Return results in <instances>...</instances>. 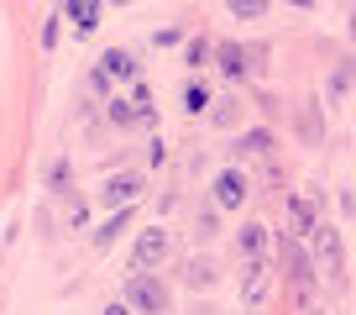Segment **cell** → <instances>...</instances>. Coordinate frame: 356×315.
I'll list each match as a JSON object with an SVG mask.
<instances>
[{
	"mask_svg": "<svg viewBox=\"0 0 356 315\" xmlns=\"http://www.w3.org/2000/svg\"><path fill=\"white\" fill-rule=\"evenodd\" d=\"M267 153H273V132H267V126H246V132L231 142L236 163H246V158H267Z\"/></svg>",
	"mask_w": 356,
	"mask_h": 315,
	"instance_id": "obj_12",
	"label": "cell"
},
{
	"mask_svg": "<svg viewBox=\"0 0 356 315\" xmlns=\"http://www.w3.org/2000/svg\"><path fill=\"white\" fill-rule=\"evenodd\" d=\"M152 43H157V47H184V32H178V26H163Z\"/></svg>",
	"mask_w": 356,
	"mask_h": 315,
	"instance_id": "obj_25",
	"label": "cell"
},
{
	"mask_svg": "<svg viewBox=\"0 0 356 315\" xmlns=\"http://www.w3.org/2000/svg\"><path fill=\"white\" fill-rule=\"evenodd\" d=\"M168 252H173V236H168L163 226H147V231L136 236V247H131V273H142V268H163Z\"/></svg>",
	"mask_w": 356,
	"mask_h": 315,
	"instance_id": "obj_5",
	"label": "cell"
},
{
	"mask_svg": "<svg viewBox=\"0 0 356 315\" xmlns=\"http://www.w3.org/2000/svg\"><path fill=\"white\" fill-rule=\"evenodd\" d=\"M283 221H289L293 236H309L314 226H320V210H314L304 194H289V200H283Z\"/></svg>",
	"mask_w": 356,
	"mask_h": 315,
	"instance_id": "obj_10",
	"label": "cell"
},
{
	"mask_svg": "<svg viewBox=\"0 0 356 315\" xmlns=\"http://www.w3.org/2000/svg\"><path fill=\"white\" fill-rule=\"evenodd\" d=\"M246 315H257V310H246Z\"/></svg>",
	"mask_w": 356,
	"mask_h": 315,
	"instance_id": "obj_31",
	"label": "cell"
},
{
	"mask_svg": "<svg viewBox=\"0 0 356 315\" xmlns=\"http://www.w3.org/2000/svg\"><path fill=\"white\" fill-rule=\"evenodd\" d=\"M246 194H252V179H246L241 163H225V169L215 174V184H210V200L220 205V210H241Z\"/></svg>",
	"mask_w": 356,
	"mask_h": 315,
	"instance_id": "obj_4",
	"label": "cell"
},
{
	"mask_svg": "<svg viewBox=\"0 0 356 315\" xmlns=\"http://www.w3.org/2000/svg\"><path fill=\"white\" fill-rule=\"evenodd\" d=\"M58 22H63V16H47V22H42V47H58V37H63Z\"/></svg>",
	"mask_w": 356,
	"mask_h": 315,
	"instance_id": "obj_24",
	"label": "cell"
},
{
	"mask_svg": "<svg viewBox=\"0 0 356 315\" xmlns=\"http://www.w3.org/2000/svg\"><path fill=\"white\" fill-rule=\"evenodd\" d=\"M293 11H314V6H320V0H289Z\"/></svg>",
	"mask_w": 356,
	"mask_h": 315,
	"instance_id": "obj_29",
	"label": "cell"
},
{
	"mask_svg": "<svg viewBox=\"0 0 356 315\" xmlns=\"http://www.w3.org/2000/svg\"><path fill=\"white\" fill-rule=\"evenodd\" d=\"M278 268H283V284H289L293 305H299V310H309V305H314V289H320V268H314L309 236H293V231L278 236Z\"/></svg>",
	"mask_w": 356,
	"mask_h": 315,
	"instance_id": "obj_1",
	"label": "cell"
},
{
	"mask_svg": "<svg viewBox=\"0 0 356 315\" xmlns=\"http://www.w3.org/2000/svg\"><path fill=\"white\" fill-rule=\"evenodd\" d=\"M131 221H136V205H121V210H111V215L100 221V231H95V247H111V242H115V236H121Z\"/></svg>",
	"mask_w": 356,
	"mask_h": 315,
	"instance_id": "obj_15",
	"label": "cell"
},
{
	"mask_svg": "<svg viewBox=\"0 0 356 315\" xmlns=\"http://www.w3.org/2000/svg\"><path fill=\"white\" fill-rule=\"evenodd\" d=\"M267 247H273V236H267L262 221H246L241 231H236V252H241V258H267Z\"/></svg>",
	"mask_w": 356,
	"mask_h": 315,
	"instance_id": "obj_14",
	"label": "cell"
},
{
	"mask_svg": "<svg viewBox=\"0 0 356 315\" xmlns=\"http://www.w3.org/2000/svg\"><path fill=\"white\" fill-rule=\"evenodd\" d=\"M89 221V200H74L68 205V226H84Z\"/></svg>",
	"mask_w": 356,
	"mask_h": 315,
	"instance_id": "obj_26",
	"label": "cell"
},
{
	"mask_svg": "<svg viewBox=\"0 0 356 315\" xmlns=\"http://www.w3.org/2000/svg\"><path fill=\"white\" fill-rule=\"evenodd\" d=\"M100 315H136V310H131V305H126V300H111V305H105Z\"/></svg>",
	"mask_w": 356,
	"mask_h": 315,
	"instance_id": "obj_28",
	"label": "cell"
},
{
	"mask_svg": "<svg viewBox=\"0 0 356 315\" xmlns=\"http://www.w3.org/2000/svg\"><path fill=\"white\" fill-rule=\"evenodd\" d=\"M68 179H74V169H68V158H58L53 169H47V190H53V194H68Z\"/></svg>",
	"mask_w": 356,
	"mask_h": 315,
	"instance_id": "obj_23",
	"label": "cell"
},
{
	"mask_svg": "<svg viewBox=\"0 0 356 315\" xmlns=\"http://www.w3.org/2000/svg\"><path fill=\"white\" fill-rule=\"evenodd\" d=\"M225 11H231L236 22H262V16L273 11V0H225Z\"/></svg>",
	"mask_w": 356,
	"mask_h": 315,
	"instance_id": "obj_22",
	"label": "cell"
},
{
	"mask_svg": "<svg viewBox=\"0 0 356 315\" xmlns=\"http://www.w3.org/2000/svg\"><path fill=\"white\" fill-rule=\"evenodd\" d=\"M351 79H356V58H351V63H335L330 84H325V105H341L346 90H351Z\"/></svg>",
	"mask_w": 356,
	"mask_h": 315,
	"instance_id": "obj_20",
	"label": "cell"
},
{
	"mask_svg": "<svg viewBox=\"0 0 356 315\" xmlns=\"http://www.w3.org/2000/svg\"><path fill=\"white\" fill-rule=\"evenodd\" d=\"M142 200V174H111V179L100 184V205L105 210H121V205H136Z\"/></svg>",
	"mask_w": 356,
	"mask_h": 315,
	"instance_id": "obj_7",
	"label": "cell"
},
{
	"mask_svg": "<svg viewBox=\"0 0 356 315\" xmlns=\"http://www.w3.org/2000/svg\"><path fill=\"white\" fill-rule=\"evenodd\" d=\"M210 105H215L210 79H189V84H184V111L189 116H210Z\"/></svg>",
	"mask_w": 356,
	"mask_h": 315,
	"instance_id": "obj_17",
	"label": "cell"
},
{
	"mask_svg": "<svg viewBox=\"0 0 356 315\" xmlns=\"http://www.w3.org/2000/svg\"><path fill=\"white\" fill-rule=\"evenodd\" d=\"M178 279H184L194 294H200V289H215V284H220V268H215L210 252H189V258L178 263Z\"/></svg>",
	"mask_w": 356,
	"mask_h": 315,
	"instance_id": "obj_8",
	"label": "cell"
},
{
	"mask_svg": "<svg viewBox=\"0 0 356 315\" xmlns=\"http://www.w3.org/2000/svg\"><path fill=\"white\" fill-rule=\"evenodd\" d=\"M147 163H152V169H163V163H168V147H163V142H152V153H147Z\"/></svg>",
	"mask_w": 356,
	"mask_h": 315,
	"instance_id": "obj_27",
	"label": "cell"
},
{
	"mask_svg": "<svg viewBox=\"0 0 356 315\" xmlns=\"http://www.w3.org/2000/svg\"><path fill=\"white\" fill-rule=\"evenodd\" d=\"M236 121H241V100H236V95H215L210 126H236Z\"/></svg>",
	"mask_w": 356,
	"mask_h": 315,
	"instance_id": "obj_21",
	"label": "cell"
},
{
	"mask_svg": "<svg viewBox=\"0 0 356 315\" xmlns=\"http://www.w3.org/2000/svg\"><path fill=\"white\" fill-rule=\"evenodd\" d=\"M215 68H220L231 84H241L246 74H252V47H241V43H215Z\"/></svg>",
	"mask_w": 356,
	"mask_h": 315,
	"instance_id": "obj_9",
	"label": "cell"
},
{
	"mask_svg": "<svg viewBox=\"0 0 356 315\" xmlns=\"http://www.w3.org/2000/svg\"><path fill=\"white\" fill-rule=\"evenodd\" d=\"M215 236H220V205L210 200L200 215H194V242H200V247H210Z\"/></svg>",
	"mask_w": 356,
	"mask_h": 315,
	"instance_id": "obj_19",
	"label": "cell"
},
{
	"mask_svg": "<svg viewBox=\"0 0 356 315\" xmlns=\"http://www.w3.org/2000/svg\"><path fill=\"white\" fill-rule=\"evenodd\" d=\"M309 252H314V268H320V284L330 294H346L351 273H346V242H341V231H335V221H320L309 231Z\"/></svg>",
	"mask_w": 356,
	"mask_h": 315,
	"instance_id": "obj_2",
	"label": "cell"
},
{
	"mask_svg": "<svg viewBox=\"0 0 356 315\" xmlns=\"http://www.w3.org/2000/svg\"><path fill=\"white\" fill-rule=\"evenodd\" d=\"M184 63L194 68V74H200V68H210L215 63V43L204 32H194V37H184Z\"/></svg>",
	"mask_w": 356,
	"mask_h": 315,
	"instance_id": "obj_18",
	"label": "cell"
},
{
	"mask_svg": "<svg viewBox=\"0 0 356 315\" xmlns=\"http://www.w3.org/2000/svg\"><path fill=\"white\" fill-rule=\"evenodd\" d=\"M105 116H111L115 132H136V126H142V111H136V100H121V95H111V100H105Z\"/></svg>",
	"mask_w": 356,
	"mask_h": 315,
	"instance_id": "obj_16",
	"label": "cell"
},
{
	"mask_svg": "<svg viewBox=\"0 0 356 315\" xmlns=\"http://www.w3.org/2000/svg\"><path fill=\"white\" fill-rule=\"evenodd\" d=\"M267 289H273V263L267 258H241V305L257 310V305L267 300Z\"/></svg>",
	"mask_w": 356,
	"mask_h": 315,
	"instance_id": "obj_6",
	"label": "cell"
},
{
	"mask_svg": "<svg viewBox=\"0 0 356 315\" xmlns=\"http://www.w3.org/2000/svg\"><path fill=\"white\" fill-rule=\"evenodd\" d=\"M100 6H105V0H63V16L74 22V37L100 32Z\"/></svg>",
	"mask_w": 356,
	"mask_h": 315,
	"instance_id": "obj_11",
	"label": "cell"
},
{
	"mask_svg": "<svg viewBox=\"0 0 356 315\" xmlns=\"http://www.w3.org/2000/svg\"><path fill=\"white\" fill-rule=\"evenodd\" d=\"M111 6H131V0H111Z\"/></svg>",
	"mask_w": 356,
	"mask_h": 315,
	"instance_id": "obj_30",
	"label": "cell"
},
{
	"mask_svg": "<svg viewBox=\"0 0 356 315\" xmlns=\"http://www.w3.org/2000/svg\"><path fill=\"white\" fill-rule=\"evenodd\" d=\"M95 68H100L111 84H115V79H136V53H131V47H105Z\"/></svg>",
	"mask_w": 356,
	"mask_h": 315,
	"instance_id": "obj_13",
	"label": "cell"
},
{
	"mask_svg": "<svg viewBox=\"0 0 356 315\" xmlns=\"http://www.w3.org/2000/svg\"><path fill=\"white\" fill-rule=\"evenodd\" d=\"M126 305H131L136 315H173V289H168L163 273L142 268L126 279Z\"/></svg>",
	"mask_w": 356,
	"mask_h": 315,
	"instance_id": "obj_3",
	"label": "cell"
}]
</instances>
